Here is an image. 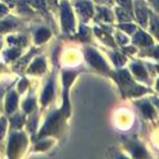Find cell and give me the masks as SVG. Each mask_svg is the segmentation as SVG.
I'll return each instance as SVG.
<instances>
[{
	"label": "cell",
	"instance_id": "1",
	"mask_svg": "<svg viewBox=\"0 0 159 159\" xmlns=\"http://www.w3.org/2000/svg\"><path fill=\"white\" fill-rule=\"evenodd\" d=\"M60 112H55L52 115H50V117L48 118L47 123L44 124L43 128L41 129L39 136L43 137L47 136V135H52L59 130V125H60Z\"/></svg>",
	"mask_w": 159,
	"mask_h": 159
},
{
	"label": "cell",
	"instance_id": "2",
	"mask_svg": "<svg viewBox=\"0 0 159 159\" xmlns=\"http://www.w3.org/2000/svg\"><path fill=\"white\" fill-rule=\"evenodd\" d=\"M61 20H62V27L65 31L73 30L74 28V18H73L72 10L66 1H63L61 6Z\"/></svg>",
	"mask_w": 159,
	"mask_h": 159
},
{
	"label": "cell",
	"instance_id": "3",
	"mask_svg": "<svg viewBox=\"0 0 159 159\" xmlns=\"http://www.w3.org/2000/svg\"><path fill=\"white\" fill-rule=\"evenodd\" d=\"M76 74L74 72H69L65 71L63 72V84H64V104H63V112L66 116L70 115V104L69 99H67V92H69L70 85L72 84L73 80L75 79Z\"/></svg>",
	"mask_w": 159,
	"mask_h": 159
},
{
	"label": "cell",
	"instance_id": "4",
	"mask_svg": "<svg viewBox=\"0 0 159 159\" xmlns=\"http://www.w3.org/2000/svg\"><path fill=\"white\" fill-rule=\"evenodd\" d=\"M86 57L89 60V62L93 65L94 67H96L99 71H107L108 66L106 65L105 61L103 60V57L92 49H87L86 50Z\"/></svg>",
	"mask_w": 159,
	"mask_h": 159
},
{
	"label": "cell",
	"instance_id": "5",
	"mask_svg": "<svg viewBox=\"0 0 159 159\" xmlns=\"http://www.w3.org/2000/svg\"><path fill=\"white\" fill-rule=\"evenodd\" d=\"M23 142H25V138H23L22 135L15 134L11 136V139H10V143H9V147H8L10 156H15V155L19 152Z\"/></svg>",
	"mask_w": 159,
	"mask_h": 159
},
{
	"label": "cell",
	"instance_id": "6",
	"mask_svg": "<svg viewBox=\"0 0 159 159\" xmlns=\"http://www.w3.org/2000/svg\"><path fill=\"white\" fill-rule=\"evenodd\" d=\"M76 8L79 10L80 15L82 16L83 19L87 20L89 18L92 17L93 15V6L87 1H81L76 3Z\"/></svg>",
	"mask_w": 159,
	"mask_h": 159
},
{
	"label": "cell",
	"instance_id": "7",
	"mask_svg": "<svg viewBox=\"0 0 159 159\" xmlns=\"http://www.w3.org/2000/svg\"><path fill=\"white\" fill-rule=\"evenodd\" d=\"M135 9H136V17L139 23L143 27H146L147 25V9L140 1H137L135 5Z\"/></svg>",
	"mask_w": 159,
	"mask_h": 159
},
{
	"label": "cell",
	"instance_id": "8",
	"mask_svg": "<svg viewBox=\"0 0 159 159\" xmlns=\"http://www.w3.org/2000/svg\"><path fill=\"white\" fill-rule=\"evenodd\" d=\"M133 42L139 45H150L152 43V38L149 37V35H147L145 32L138 31V32L135 34L134 39H133Z\"/></svg>",
	"mask_w": 159,
	"mask_h": 159
},
{
	"label": "cell",
	"instance_id": "9",
	"mask_svg": "<svg viewBox=\"0 0 159 159\" xmlns=\"http://www.w3.org/2000/svg\"><path fill=\"white\" fill-rule=\"evenodd\" d=\"M17 105H18V96L15 92H10L9 95L7 97V103H6V108H7V112L9 114L15 111L17 108Z\"/></svg>",
	"mask_w": 159,
	"mask_h": 159
},
{
	"label": "cell",
	"instance_id": "10",
	"mask_svg": "<svg viewBox=\"0 0 159 159\" xmlns=\"http://www.w3.org/2000/svg\"><path fill=\"white\" fill-rule=\"evenodd\" d=\"M53 97V83L50 81L48 83V85L45 86L44 92L42 94V99H41V102H42V105H45L52 99Z\"/></svg>",
	"mask_w": 159,
	"mask_h": 159
},
{
	"label": "cell",
	"instance_id": "11",
	"mask_svg": "<svg viewBox=\"0 0 159 159\" xmlns=\"http://www.w3.org/2000/svg\"><path fill=\"white\" fill-rule=\"evenodd\" d=\"M45 70V63L42 59L35 60L34 62L29 67V73H42Z\"/></svg>",
	"mask_w": 159,
	"mask_h": 159
},
{
	"label": "cell",
	"instance_id": "12",
	"mask_svg": "<svg viewBox=\"0 0 159 159\" xmlns=\"http://www.w3.org/2000/svg\"><path fill=\"white\" fill-rule=\"evenodd\" d=\"M50 38V32L48 29H40L35 33V42L37 43H42L47 41Z\"/></svg>",
	"mask_w": 159,
	"mask_h": 159
},
{
	"label": "cell",
	"instance_id": "13",
	"mask_svg": "<svg viewBox=\"0 0 159 159\" xmlns=\"http://www.w3.org/2000/svg\"><path fill=\"white\" fill-rule=\"evenodd\" d=\"M116 13L120 21H129L133 19V16L129 13V10L125 9V8H118L116 10Z\"/></svg>",
	"mask_w": 159,
	"mask_h": 159
},
{
	"label": "cell",
	"instance_id": "14",
	"mask_svg": "<svg viewBox=\"0 0 159 159\" xmlns=\"http://www.w3.org/2000/svg\"><path fill=\"white\" fill-rule=\"evenodd\" d=\"M118 76H119V81H120V82H122L125 86L132 83V79H130V76H129L128 72H127V71H125V70L119 71Z\"/></svg>",
	"mask_w": 159,
	"mask_h": 159
},
{
	"label": "cell",
	"instance_id": "15",
	"mask_svg": "<svg viewBox=\"0 0 159 159\" xmlns=\"http://www.w3.org/2000/svg\"><path fill=\"white\" fill-rule=\"evenodd\" d=\"M140 109L143 111V113H144V115L146 117H152V115H154V109H152V105L146 102L140 104Z\"/></svg>",
	"mask_w": 159,
	"mask_h": 159
},
{
	"label": "cell",
	"instance_id": "16",
	"mask_svg": "<svg viewBox=\"0 0 159 159\" xmlns=\"http://www.w3.org/2000/svg\"><path fill=\"white\" fill-rule=\"evenodd\" d=\"M132 69H133V71H134V73L137 75V76L144 77V79H146V77H147L146 71H145V69L142 66V65H139V64H133L132 65Z\"/></svg>",
	"mask_w": 159,
	"mask_h": 159
},
{
	"label": "cell",
	"instance_id": "17",
	"mask_svg": "<svg viewBox=\"0 0 159 159\" xmlns=\"http://www.w3.org/2000/svg\"><path fill=\"white\" fill-rule=\"evenodd\" d=\"M34 106H35V103H34V101H33L32 98H29V99H27L25 103H23V108H25V111L27 113H30L31 111H32L33 108H34Z\"/></svg>",
	"mask_w": 159,
	"mask_h": 159
},
{
	"label": "cell",
	"instance_id": "18",
	"mask_svg": "<svg viewBox=\"0 0 159 159\" xmlns=\"http://www.w3.org/2000/svg\"><path fill=\"white\" fill-rule=\"evenodd\" d=\"M95 31H96V33H97V37H99L101 39H103L105 41V42H107V41H108V43L111 45H114V42H113V40L108 37V34H106L105 32H102L101 30H97V29L95 30Z\"/></svg>",
	"mask_w": 159,
	"mask_h": 159
},
{
	"label": "cell",
	"instance_id": "19",
	"mask_svg": "<svg viewBox=\"0 0 159 159\" xmlns=\"http://www.w3.org/2000/svg\"><path fill=\"white\" fill-rule=\"evenodd\" d=\"M99 11H101V13H99V18H102V19H104V20H108V21H112L113 20L112 13L109 12L107 9H101Z\"/></svg>",
	"mask_w": 159,
	"mask_h": 159
},
{
	"label": "cell",
	"instance_id": "20",
	"mask_svg": "<svg viewBox=\"0 0 159 159\" xmlns=\"http://www.w3.org/2000/svg\"><path fill=\"white\" fill-rule=\"evenodd\" d=\"M133 154H134L135 157H139V158L146 156V152H145L144 148H143V147H139V146L135 147L134 150H133Z\"/></svg>",
	"mask_w": 159,
	"mask_h": 159
},
{
	"label": "cell",
	"instance_id": "21",
	"mask_svg": "<svg viewBox=\"0 0 159 159\" xmlns=\"http://www.w3.org/2000/svg\"><path fill=\"white\" fill-rule=\"evenodd\" d=\"M11 27H12V25L10 21H1L0 22V32H6V31L11 29Z\"/></svg>",
	"mask_w": 159,
	"mask_h": 159
},
{
	"label": "cell",
	"instance_id": "22",
	"mask_svg": "<svg viewBox=\"0 0 159 159\" xmlns=\"http://www.w3.org/2000/svg\"><path fill=\"white\" fill-rule=\"evenodd\" d=\"M119 27H120V29L124 30L125 32H127V33H133L135 30H136V27H135L134 25H120Z\"/></svg>",
	"mask_w": 159,
	"mask_h": 159
},
{
	"label": "cell",
	"instance_id": "23",
	"mask_svg": "<svg viewBox=\"0 0 159 159\" xmlns=\"http://www.w3.org/2000/svg\"><path fill=\"white\" fill-rule=\"evenodd\" d=\"M50 142H41L35 146V150H39V152H42V150H45L47 148L50 147Z\"/></svg>",
	"mask_w": 159,
	"mask_h": 159
},
{
	"label": "cell",
	"instance_id": "24",
	"mask_svg": "<svg viewBox=\"0 0 159 159\" xmlns=\"http://www.w3.org/2000/svg\"><path fill=\"white\" fill-rule=\"evenodd\" d=\"M117 2L125 9L132 10V1L130 0H117Z\"/></svg>",
	"mask_w": 159,
	"mask_h": 159
},
{
	"label": "cell",
	"instance_id": "25",
	"mask_svg": "<svg viewBox=\"0 0 159 159\" xmlns=\"http://www.w3.org/2000/svg\"><path fill=\"white\" fill-rule=\"evenodd\" d=\"M30 3L37 8L43 9V8H44V5H45V0H30Z\"/></svg>",
	"mask_w": 159,
	"mask_h": 159
},
{
	"label": "cell",
	"instance_id": "26",
	"mask_svg": "<svg viewBox=\"0 0 159 159\" xmlns=\"http://www.w3.org/2000/svg\"><path fill=\"white\" fill-rule=\"evenodd\" d=\"M152 31L156 35H158V19L156 17L152 18Z\"/></svg>",
	"mask_w": 159,
	"mask_h": 159
},
{
	"label": "cell",
	"instance_id": "27",
	"mask_svg": "<svg viewBox=\"0 0 159 159\" xmlns=\"http://www.w3.org/2000/svg\"><path fill=\"white\" fill-rule=\"evenodd\" d=\"M89 29L85 27H81V30H80V37H81V39L86 40L89 38Z\"/></svg>",
	"mask_w": 159,
	"mask_h": 159
},
{
	"label": "cell",
	"instance_id": "28",
	"mask_svg": "<svg viewBox=\"0 0 159 159\" xmlns=\"http://www.w3.org/2000/svg\"><path fill=\"white\" fill-rule=\"evenodd\" d=\"M19 53H20V51L18 49H12V50H10V51H8L7 55L10 59H16L17 57H19Z\"/></svg>",
	"mask_w": 159,
	"mask_h": 159
},
{
	"label": "cell",
	"instance_id": "29",
	"mask_svg": "<svg viewBox=\"0 0 159 159\" xmlns=\"http://www.w3.org/2000/svg\"><path fill=\"white\" fill-rule=\"evenodd\" d=\"M12 123H13V125H15L16 127H19V126H21V124L23 123V118L21 116H16V117H13L12 118Z\"/></svg>",
	"mask_w": 159,
	"mask_h": 159
},
{
	"label": "cell",
	"instance_id": "30",
	"mask_svg": "<svg viewBox=\"0 0 159 159\" xmlns=\"http://www.w3.org/2000/svg\"><path fill=\"white\" fill-rule=\"evenodd\" d=\"M114 61H115V64H117V65H123L124 64V59H123L120 55L118 54V53H115V55H114Z\"/></svg>",
	"mask_w": 159,
	"mask_h": 159
},
{
	"label": "cell",
	"instance_id": "31",
	"mask_svg": "<svg viewBox=\"0 0 159 159\" xmlns=\"http://www.w3.org/2000/svg\"><path fill=\"white\" fill-rule=\"evenodd\" d=\"M5 130H6V119H1V122H0V139L3 137Z\"/></svg>",
	"mask_w": 159,
	"mask_h": 159
},
{
	"label": "cell",
	"instance_id": "32",
	"mask_svg": "<svg viewBox=\"0 0 159 159\" xmlns=\"http://www.w3.org/2000/svg\"><path fill=\"white\" fill-rule=\"evenodd\" d=\"M27 86H28V82H27V80L25 79H23L21 82L19 83V89H20V92H23L25 89H27Z\"/></svg>",
	"mask_w": 159,
	"mask_h": 159
},
{
	"label": "cell",
	"instance_id": "33",
	"mask_svg": "<svg viewBox=\"0 0 159 159\" xmlns=\"http://www.w3.org/2000/svg\"><path fill=\"white\" fill-rule=\"evenodd\" d=\"M117 37H118L119 41L122 43H126L127 42V38L126 37H122V34H117Z\"/></svg>",
	"mask_w": 159,
	"mask_h": 159
},
{
	"label": "cell",
	"instance_id": "34",
	"mask_svg": "<svg viewBox=\"0 0 159 159\" xmlns=\"http://www.w3.org/2000/svg\"><path fill=\"white\" fill-rule=\"evenodd\" d=\"M0 12L2 13V15H3V13L7 12V9H6V8L3 7V6H1V5H0Z\"/></svg>",
	"mask_w": 159,
	"mask_h": 159
},
{
	"label": "cell",
	"instance_id": "35",
	"mask_svg": "<svg viewBox=\"0 0 159 159\" xmlns=\"http://www.w3.org/2000/svg\"><path fill=\"white\" fill-rule=\"evenodd\" d=\"M50 2H53V0H50Z\"/></svg>",
	"mask_w": 159,
	"mask_h": 159
}]
</instances>
